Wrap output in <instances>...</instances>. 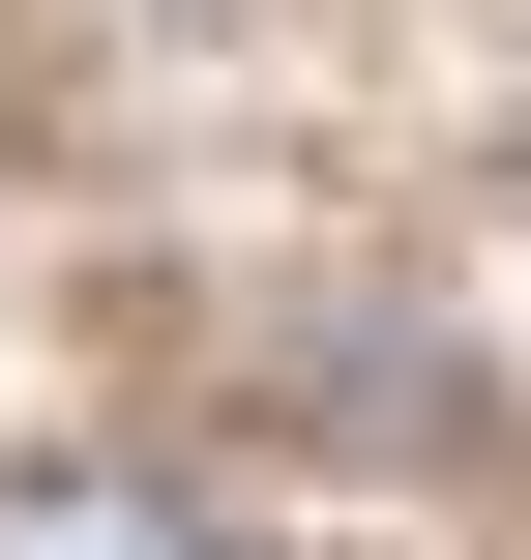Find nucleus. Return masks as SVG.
Listing matches in <instances>:
<instances>
[{
  "label": "nucleus",
  "mask_w": 531,
  "mask_h": 560,
  "mask_svg": "<svg viewBox=\"0 0 531 560\" xmlns=\"http://www.w3.org/2000/svg\"><path fill=\"white\" fill-rule=\"evenodd\" d=\"M0 560H236L177 472H0Z\"/></svg>",
  "instance_id": "1"
}]
</instances>
